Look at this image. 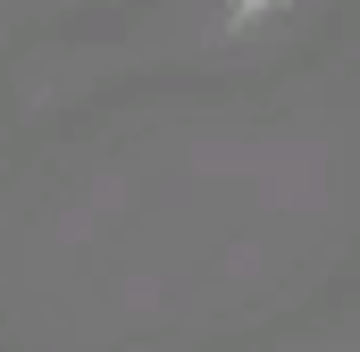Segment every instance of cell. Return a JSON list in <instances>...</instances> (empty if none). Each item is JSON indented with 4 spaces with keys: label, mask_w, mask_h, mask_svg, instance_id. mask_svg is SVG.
Instances as JSON below:
<instances>
[{
    "label": "cell",
    "mask_w": 360,
    "mask_h": 352,
    "mask_svg": "<svg viewBox=\"0 0 360 352\" xmlns=\"http://www.w3.org/2000/svg\"><path fill=\"white\" fill-rule=\"evenodd\" d=\"M260 8H269V0H235V17H260Z\"/></svg>",
    "instance_id": "1"
}]
</instances>
